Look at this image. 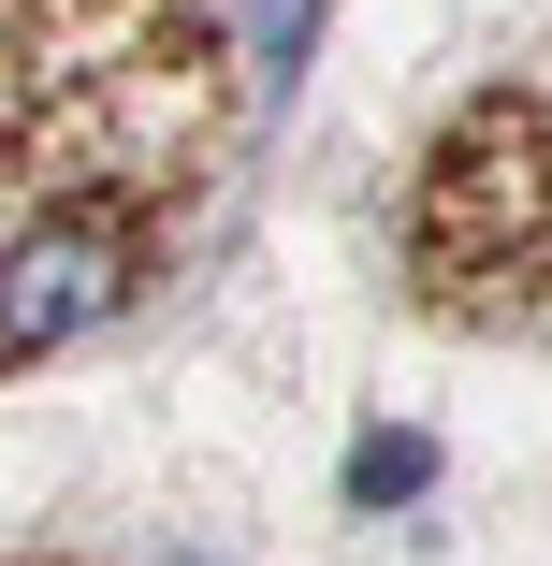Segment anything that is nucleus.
I'll use <instances>...</instances> for the list:
<instances>
[{
	"label": "nucleus",
	"instance_id": "f03ea898",
	"mask_svg": "<svg viewBox=\"0 0 552 566\" xmlns=\"http://www.w3.org/2000/svg\"><path fill=\"white\" fill-rule=\"evenodd\" d=\"M305 30H320V0H248V44H262V59H277V73H291V59H305Z\"/></svg>",
	"mask_w": 552,
	"mask_h": 566
},
{
	"label": "nucleus",
	"instance_id": "f257e3e1",
	"mask_svg": "<svg viewBox=\"0 0 552 566\" xmlns=\"http://www.w3.org/2000/svg\"><path fill=\"white\" fill-rule=\"evenodd\" d=\"M117 291H132V248L102 233V218H44V233L0 248V349H59V334H87Z\"/></svg>",
	"mask_w": 552,
	"mask_h": 566
}]
</instances>
